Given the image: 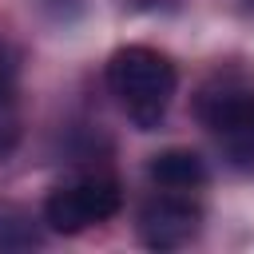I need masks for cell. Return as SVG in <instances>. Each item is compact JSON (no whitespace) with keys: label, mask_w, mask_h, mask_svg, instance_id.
<instances>
[{"label":"cell","mask_w":254,"mask_h":254,"mask_svg":"<svg viewBox=\"0 0 254 254\" xmlns=\"http://www.w3.org/2000/svg\"><path fill=\"white\" fill-rule=\"evenodd\" d=\"M202 226V206L190 202L187 190H163L139 210V238L151 250H175L187 246Z\"/></svg>","instance_id":"277c9868"},{"label":"cell","mask_w":254,"mask_h":254,"mask_svg":"<svg viewBox=\"0 0 254 254\" xmlns=\"http://www.w3.org/2000/svg\"><path fill=\"white\" fill-rule=\"evenodd\" d=\"M123 206V190L111 175H83L75 183H64L44 202V222L56 234H79L95 222H107Z\"/></svg>","instance_id":"3957f363"},{"label":"cell","mask_w":254,"mask_h":254,"mask_svg":"<svg viewBox=\"0 0 254 254\" xmlns=\"http://www.w3.org/2000/svg\"><path fill=\"white\" fill-rule=\"evenodd\" d=\"M107 87L139 131H155L175 99L179 71L171 64V56H163L147 44H127V48L111 52V60H107Z\"/></svg>","instance_id":"6da1fadb"},{"label":"cell","mask_w":254,"mask_h":254,"mask_svg":"<svg viewBox=\"0 0 254 254\" xmlns=\"http://www.w3.org/2000/svg\"><path fill=\"white\" fill-rule=\"evenodd\" d=\"M194 111L234 163L254 159V83H246L238 71H214L202 83Z\"/></svg>","instance_id":"7a4b0ae2"},{"label":"cell","mask_w":254,"mask_h":254,"mask_svg":"<svg viewBox=\"0 0 254 254\" xmlns=\"http://www.w3.org/2000/svg\"><path fill=\"white\" fill-rule=\"evenodd\" d=\"M135 8H143V12H163V8H175L179 0H131Z\"/></svg>","instance_id":"52a82bcc"},{"label":"cell","mask_w":254,"mask_h":254,"mask_svg":"<svg viewBox=\"0 0 254 254\" xmlns=\"http://www.w3.org/2000/svg\"><path fill=\"white\" fill-rule=\"evenodd\" d=\"M12 87H16V56H12V48L0 40V103L12 95Z\"/></svg>","instance_id":"8992f818"},{"label":"cell","mask_w":254,"mask_h":254,"mask_svg":"<svg viewBox=\"0 0 254 254\" xmlns=\"http://www.w3.org/2000/svg\"><path fill=\"white\" fill-rule=\"evenodd\" d=\"M147 175H151V183L163 187V190H194V187L206 183V163H202V155L190 151V147H167V151L151 155Z\"/></svg>","instance_id":"5b68a950"}]
</instances>
